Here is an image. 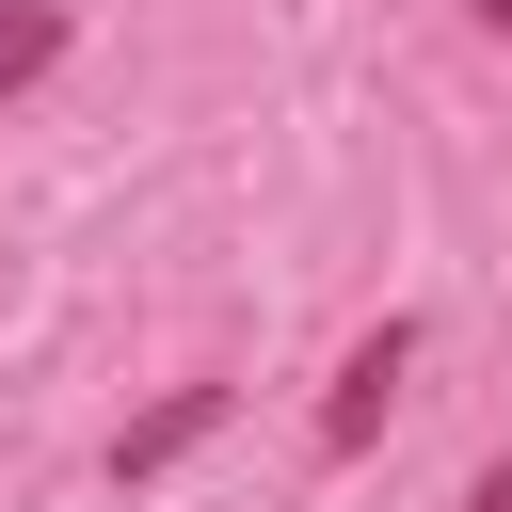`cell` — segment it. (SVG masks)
Listing matches in <instances>:
<instances>
[{"label": "cell", "instance_id": "cell-1", "mask_svg": "<svg viewBox=\"0 0 512 512\" xmlns=\"http://www.w3.org/2000/svg\"><path fill=\"white\" fill-rule=\"evenodd\" d=\"M400 384H416V320H368V336L336 352V400H320V448L352 464V448H368V432L400 416Z\"/></svg>", "mask_w": 512, "mask_h": 512}, {"label": "cell", "instance_id": "cell-2", "mask_svg": "<svg viewBox=\"0 0 512 512\" xmlns=\"http://www.w3.org/2000/svg\"><path fill=\"white\" fill-rule=\"evenodd\" d=\"M208 432H224V384H176L160 416H128V432H112V480H160V464H176V448H208Z\"/></svg>", "mask_w": 512, "mask_h": 512}, {"label": "cell", "instance_id": "cell-3", "mask_svg": "<svg viewBox=\"0 0 512 512\" xmlns=\"http://www.w3.org/2000/svg\"><path fill=\"white\" fill-rule=\"evenodd\" d=\"M64 64V0H0V96H32Z\"/></svg>", "mask_w": 512, "mask_h": 512}, {"label": "cell", "instance_id": "cell-4", "mask_svg": "<svg viewBox=\"0 0 512 512\" xmlns=\"http://www.w3.org/2000/svg\"><path fill=\"white\" fill-rule=\"evenodd\" d=\"M464 512H512V448H496V464H480V480H464Z\"/></svg>", "mask_w": 512, "mask_h": 512}, {"label": "cell", "instance_id": "cell-5", "mask_svg": "<svg viewBox=\"0 0 512 512\" xmlns=\"http://www.w3.org/2000/svg\"><path fill=\"white\" fill-rule=\"evenodd\" d=\"M480 32H496V48H512V0H480Z\"/></svg>", "mask_w": 512, "mask_h": 512}]
</instances>
